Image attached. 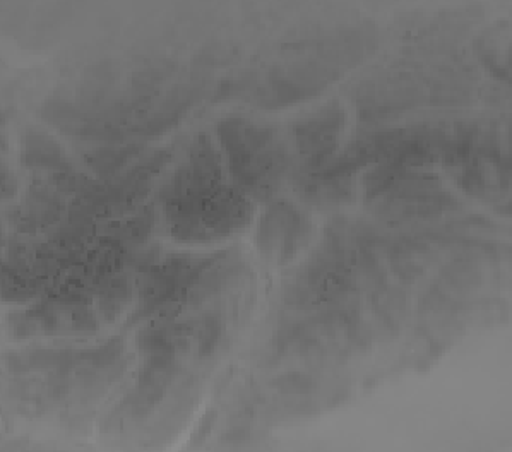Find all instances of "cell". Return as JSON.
<instances>
[{"mask_svg":"<svg viewBox=\"0 0 512 452\" xmlns=\"http://www.w3.org/2000/svg\"><path fill=\"white\" fill-rule=\"evenodd\" d=\"M218 137L228 158L235 184L251 196L269 197L286 170V149L271 127L230 117L218 124Z\"/></svg>","mask_w":512,"mask_h":452,"instance_id":"6da1fadb","label":"cell"},{"mask_svg":"<svg viewBox=\"0 0 512 452\" xmlns=\"http://www.w3.org/2000/svg\"><path fill=\"white\" fill-rule=\"evenodd\" d=\"M312 225L290 203H274L262 216L256 245L264 257L286 264L309 244Z\"/></svg>","mask_w":512,"mask_h":452,"instance_id":"7a4b0ae2","label":"cell"},{"mask_svg":"<svg viewBox=\"0 0 512 452\" xmlns=\"http://www.w3.org/2000/svg\"><path fill=\"white\" fill-rule=\"evenodd\" d=\"M345 120L343 108L329 105L310 115L309 119L297 122V146L305 160L309 161L310 168L321 167L331 158L345 129Z\"/></svg>","mask_w":512,"mask_h":452,"instance_id":"3957f363","label":"cell"},{"mask_svg":"<svg viewBox=\"0 0 512 452\" xmlns=\"http://www.w3.org/2000/svg\"><path fill=\"white\" fill-rule=\"evenodd\" d=\"M23 163L26 167L48 172H72L57 141L43 132H26L23 139Z\"/></svg>","mask_w":512,"mask_h":452,"instance_id":"277c9868","label":"cell"},{"mask_svg":"<svg viewBox=\"0 0 512 452\" xmlns=\"http://www.w3.org/2000/svg\"><path fill=\"white\" fill-rule=\"evenodd\" d=\"M300 192L305 201L317 206H340L352 197V175L326 177L312 172L309 179L300 184Z\"/></svg>","mask_w":512,"mask_h":452,"instance_id":"5b68a950","label":"cell"},{"mask_svg":"<svg viewBox=\"0 0 512 452\" xmlns=\"http://www.w3.org/2000/svg\"><path fill=\"white\" fill-rule=\"evenodd\" d=\"M134 286L127 276L107 278L98 285V304L105 321H115L122 310L131 304Z\"/></svg>","mask_w":512,"mask_h":452,"instance_id":"8992f818","label":"cell"},{"mask_svg":"<svg viewBox=\"0 0 512 452\" xmlns=\"http://www.w3.org/2000/svg\"><path fill=\"white\" fill-rule=\"evenodd\" d=\"M132 155H136V148H108L100 149L96 153H91L88 156L91 168H95L96 172L103 173H114L117 168L122 167Z\"/></svg>","mask_w":512,"mask_h":452,"instance_id":"52a82bcc","label":"cell"},{"mask_svg":"<svg viewBox=\"0 0 512 452\" xmlns=\"http://www.w3.org/2000/svg\"><path fill=\"white\" fill-rule=\"evenodd\" d=\"M221 334H223V322L220 321V317L206 316L201 319L199 328H196L197 346H199L201 357H209L215 353Z\"/></svg>","mask_w":512,"mask_h":452,"instance_id":"ba28073f","label":"cell"},{"mask_svg":"<svg viewBox=\"0 0 512 452\" xmlns=\"http://www.w3.org/2000/svg\"><path fill=\"white\" fill-rule=\"evenodd\" d=\"M273 386L281 391V393H310L317 387V382L309 377V375L302 374H286L280 375L276 381H273Z\"/></svg>","mask_w":512,"mask_h":452,"instance_id":"9c48e42d","label":"cell"},{"mask_svg":"<svg viewBox=\"0 0 512 452\" xmlns=\"http://www.w3.org/2000/svg\"><path fill=\"white\" fill-rule=\"evenodd\" d=\"M9 189H11L12 194L16 192V189H18V182H16V179H14V175H9L7 173L6 168H4V172H2V197L4 199H7V194H9Z\"/></svg>","mask_w":512,"mask_h":452,"instance_id":"30bf717a","label":"cell"}]
</instances>
